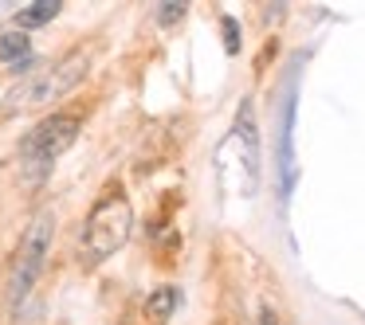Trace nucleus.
Listing matches in <instances>:
<instances>
[{
    "label": "nucleus",
    "mask_w": 365,
    "mask_h": 325,
    "mask_svg": "<svg viewBox=\"0 0 365 325\" xmlns=\"http://www.w3.org/2000/svg\"><path fill=\"white\" fill-rule=\"evenodd\" d=\"M103 48H106L103 36H87V40H75L71 48H63L59 55L43 59L36 71H28L20 82H12L9 95L0 98V118L36 114V110H48V106L71 98L91 79Z\"/></svg>",
    "instance_id": "obj_1"
},
{
    "label": "nucleus",
    "mask_w": 365,
    "mask_h": 325,
    "mask_svg": "<svg viewBox=\"0 0 365 325\" xmlns=\"http://www.w3.org/2000/svg\"><path fill=\"white\" fill-rule=\"evenodd\" d=\"M134 200H130L126 184L114 176V181L103 184L95 200H91L87 215H83V228H79V239H75V262L83 270H98L130 243L134 235Z\"/></svg>",
    "instance_id": "obj_2"
},
{
    "label": "nucleus",
    "mask_w": 365,
    "mask_h": 325,
    "mask_svg": "<svg viewBox=\"0 0 365 325\" xmlns=\"http://www.w3.org/2000/svg\"><path fill=\"white\" fill-rule=\"evenodd\" d=\"M51 247H56V212L40 208V212L28 220V228L20 231L16 251H12L9 275H4V314L20 317V309L32 302L36 286H40L43 270H48Z\"/></svg>",
    "instance_id": "obj_3"
},
{
    "label": "nucleus",
    "mask_w": 365,
    "mask_h": 325,
    "mask_svg": "<svg viewBox=\"0 0 365 325\" xmlns=\"http://www.w3.org/2000/svg\"><path fill=\"white\" fill-rule=\"evenodd\" d=\"M83 126H87V110L67 106V110H51L48 118H40L24 137L16 142V165L20 176L28 184H43L48 173L56 169V161L79 142Z\"/></svg>",
    "instance_id": "obj_4"
},
{
    "label": "nucleus",
    "mask_w": 365,
    "mask_h": 325,
    "mask_svg": "<svg viewBox=\"0 0 365 325\" xmlns=\"http://www.w3.org/2000/svg\"><path fill=\"white\" fill-rule=\"evenodd\" d=\"M0 63L16 67V71H36V55H32V40L24 32H0Z\"/></svg>",
    "instance_id": "obj_5"
},
{
    "label": "nucleus",
    "mask_w": 365,
    "mask_h": 325,
    "mask_svg": "<svg viewBox=\"0 0 365 325\" xmlns=\"http://www.w3.org/2000/svg\"><path fill=\"white\" fill-rule=\"evenodd\" d=\"M177 306H181V290L177 286H158V290L145 298V321L150 325H169V317L177 314Z\"/></svg>",
    "instance_id": "obj_6"
},
{
    "label": "nucleus",
    "mask_w": 365,
    "mask_h": 325,
    "mask_svg": "<svg viewBox=\"0 0 365 325\" xmlns=\"http://www.w3.org/2000/svg\"><path fill=\"white\" fill-rule=\"evenodd\" d=\"M63 12V4H28V9H20L16 16H12V24H16V32H36V28H43V24H51V20Z\"/></svg>",
    "instance_id": "obj_7"
},
{
    "label": "nucleus",
    "mask_w": 365,
    "mask_h": 325,
    "mask_svg": "<svg viewBox=\"0 0 365 325\" xmlns=\"http://www.w3.org/2000/svg\"><path fill=\"white\" fill-rule=\"evenodd\" d=\"M220 24H224V51H228V55H236V51H240V40H236V20L224 16Z\"/></svg>",
    "instance_id": "obj_8"
},
{
    "label": "nucleus",
    "mask_w": 365,
    "mask_h": 325,
    "mask_svg": "<svg viewBox=\"0 0 365 325\" xmlns=\"http://www.w3.org/2000/svg\"><path fill=\"white\" fill-rule=\"evenodd\" d=\"M185 16V4H161V9H158V20H161V24H177V20H181Z\"/></svg>",
    "instance_id": "obj_9"
}]
</instances>
